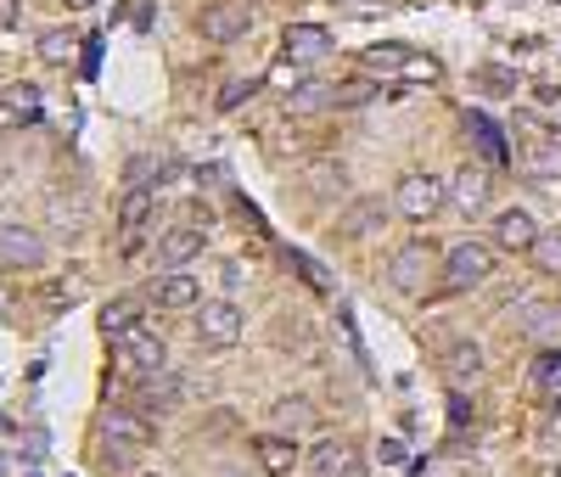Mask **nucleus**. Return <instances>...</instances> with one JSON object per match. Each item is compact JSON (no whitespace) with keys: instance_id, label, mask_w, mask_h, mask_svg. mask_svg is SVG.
<instances>
[{"instance_id":"f257e3e1","label":"nucleus","mask_w":561,"mask_h":477,"mask_svg":"<svg viewBox=\"0 0 561 477\" xmlns=\"http://www.w3.org/2000/svg\"><path fill=\"white\" fill-rule=\"evenodd\" d=\"M438 275H444V264H438V248L433 242H404L388 259V281H393V293H404V298H421Z\"/></svg>"},{"instance_id":"f03ea898","label":"nucleus","mask_w":561,"mask_h":477,"mask_svg":"<svg viewBox=\"0 0 561 477\" xmlns=\"http://www.w3.org/2000/svg\"><path fill=\"white\" fill-rule=\"evenodd\" d=\"M113 360H118L129 376H158V371H163V360H169L163 331H152L147 320L129 326V331H118V338H113Z\"/></svg>"},{"instance_id":"7ed1b4c3","label":"nucleus","mask_w":561,"mask_h":477,"mask_svg":"<svg viewBox=\"0 0 561 477\" xmlns=\"http://www.w3.org/2000/svg\"><path fill=\"white\" fill-rule=\"evenodd\" d=\"M489 270H494V253L483 242H455L438 281H444V293H472V286L489 281Z\"/></svg>"},{"instance_id":"20e7f679","label":"nucleus","mask_w":561,"mask_h":477,"mask_svg":"<svg viewBox=\"0 0 561 477\" xmlns=\"http://www.w3.org/2000/svg\"><path fill=\"white\" fill-rule=\"evenodd\" d=\"M444 197H449V185H444L438 174H404L399 191H393V208H399L404 219H433V214L444 208Z\"/></svg>"},{"instance_id":"39448f33","label":"nucleus","mask_w":561,"mask_h":477,"mask_svg":"<svg viewBox=\"0 0 561 477\" xmlns=\"http://www.w3.org/2000/svg\"><path fill=\"white\" fill-rule=\"evenodd\" d=\"M96 439H102V444L113 450V461H118V455L147 450V444H152V427H147V416H135V410H102Z\"/></svg>"},{"instance_id":"423d86ee","label":"nucleus","mask_w":561,"mask_h":477,"mask_svg":"<svg viewBox=\"0 0 561 477\" xmlns=\"http://www.w3.org/2000/svg\"><path fill=\"white\" fill-rule=\"evenodd\" d=\"M242 309L237 304H225V298H208V304H197V343L203 349H230L242 338Z\"/></svg>"},{"instance_id":"0eeeda50","label":"nucleus","mask_w":561,"mask_h":477,"mask_svg":"<svg viewBox=\"0 0 561 477\" xmlns=\"http://www.w3.org/2000/svg\"><path fill=\"white\" fill-rule=\"evenodd\" d=\"M147 298H152L158 309H197V304H203V281H197L192 270H158V275L147 281Z\"/></svg>"},{"instance_id":"6e6552de","label":"nucleus","mask_w":561,"mask_h":477,"mask_svg":"<svg viewBox=\"0 0 561 477\" xmlns=\"http://www.w3.org/2000/svg\"><path fill=\"white\" fill-rule=\"evenodd\" d=\"M197 29H203V39L230 45V39H242V34L253 29V7H248V0H219V7H208V12L197 18Z\"/></svg>"},{"instance_id":"1a4fd4ad","label":"nucleus","mask_w":561,"mask_h":477,"mask_svg":"<svg viewBox=\"0 0 561 477\" xmlns=\"http://www.w3.org/2000/svg\"><path fill=\"white\" fill-rule=\"evenodd\" d=\"M158 208V185H135L124 208H118V230H124V253H140L147 248V219Z\"/></svg>"},{"instance_id":"9d476101","label":"nucleus","mask_w":561,"mask_h":477,"mask_svg":"<svg viewBox=\"0 0 561 477\" xmlns=\"http://www.w3.org/2000/svg\"><path fill=\"white\" fill-rule=\"evenodd\" d=\"M45 242L34 225H0V270H39Z\"/></svg>"},{"instance_id":"9b49d317","label":"nucleus","mask_w":561,"mask_h":477,"mask_svg":"<svg viewBox=\"0 0 561 477\" xmlns=\"http://www.w3.org/2000/svg\"><path fill=\"white\" fill-rule=\"evenodd\" d=\"M489 197H494V174H489V163H466V169L449 180V203H455L460 214H483Z\"/></svg>"},{"instance_id":"f8f14e48","label":"nucleus","mask_w":561,"mask_h":477,"mask_svg":"<svg viewBox=\"0 0 561 477\" xmlns=\"http://www.w3.org/2000/svg\"><path fill=\"white\" fill-rule=\"evenodd\" d=\"M359 472V450L348 439H320L304 461V477H354Z\"/></svg>"},{"instance_id":"ddd939ff","label":"nucleus","mask_w":561,"mask_h":477,"mask_svg":"<svg viewBox=\"0 0 561 477\" xmlns=\"http://www.w3.org/2000/svg\"><path fill=\"white\" fill-rule=\"evenodd\" d=\"M39 118H45L39 84H7V90H0V124H7V129H28Z\"/></svg>"},{"instance_id":"4468645a","label":"nucleus","mask_w":561,"mask_h":477,"mask_svg":"<svg viewBox=\"0 0 561 477\" xmlns=\"http://www.w3.org/2000/svg\"><path fill=\"white\" fill-rule=\"evenodd\" d=\"M388 208H393V203H382V197H354V203L337 214V236H343V242L377 236V230H382V219H388Z\"/></svg>"},{"instance_id":"2eb2a0df","label":"nucleus","mask_w":561,"mask_h":477,"mask_svg":"<svg viewBox=\"0 0 561 477\" xmlns=\"http://www.w3.org/2000/svg\"><path fill=\"white\" fill-rule=\"evenodd\" d=\"M280 45H287V57L293 63H320V57H332V29H320V23H293L287 34H280Z\"/></svg>"},{"instance_id":"dca6fc26","label":"nucleus","mask_w":561,"mask_h":477,"mask_svg":"<svg viewBox=\"0 0 561 477\" xmlns=\"http://www.w3.org/2000/svg\"><path fill=\"white\" fill-rule=\"evenodd\" d=\"M197 253H203V230L197 225H174V230L158 236V270H185Z\"/></svg>"},{"instance_id":"f3484780","label":"nucleus","mask_w":561,"mask_h":477,"mask_svg":"<svg viewBox=\"0 0 561 477\" xmlns=\"http://www.w3.org/2000/svg\"><path fill=\"white\" fill-rule=\"evenodd\" d=\"M494 242H500L505 253H534V242H539V225H534V214H523V208H505V214L494 219Z\"/></svg>"},{"instance_id":"a211bd4d","label":"nucleus","mask_w":561,"mask_h":477,"mask_svg":"<svg viewBox=\"0 0 561 477\" xmlns=\"http://www.w3.org/2000/svg\"><path fill=\"white\" fill-rule=\"evenodd\" d=\"M517 326H523L528 343L556 349V343H561V304H528V309L517 315Z\"/></svg>"},{"instance_id":"6ab92c4d","label":"nucleus","mask_w":561,"mask_h":477,"mask_svg":"<svg viewBox=\"0 0 561 477\" xmlns=\"http://www.w3.org/2000/svg\"><path fill=\"white\" fill-rule=\"evenodd\" d=\"M287 107H293L298 118H314V113H325V107H337V84H325V79H298V84L287 90Z\"/></svg>"},{"instance_id":"aec40b11","label":"nucleus","mask_w":561,"mask_h":477,"mask_svg":"<svg viewBox=\"0 0 561 477\" xmlns=\"http://www.w3.org/2000/svg\"><path fill=\"white\" fill-rule=\"evenodd\" d=\"M253 455H259V466H264L270 477H287V472L298 466V444H293L287 433H264V439H253Z\"/></svg>"},{"instance_id":"412c9836","label":"nucleus","mask_w":561,"mask_h":477,"mask_svg":"<svg viewBox=\"0 0 561 477\" xmlns=\"http://www.w3.org/2000/svg\"><path fill=\"white\" fill-rule=\"evenodd\" d=\"M270 421H275V433H287V439H298V433H309V427L320 421V410H314L309 399H275Z\"/></svg>"},{"instance_id":"4be33fe9","label":"nucleus","mask_w":561,"mask_h":477,"mask_svg":"<svg viewBox=\"0 0 561 477\" xmlns=\"http://www.w3.org/2000/svg\"><path fill=\"white\" fill-rule=\"evenodd\" d=\"M444 371L455 376V382H466V376H478L483 371V349L472 343V338H444Z\"/></svg>"},{"instance_id":"5701e85b","label":"nucleus","mask_w":561,"mask_h":477,"mask_svg":"<svg viewBox=\"0 0 561 477\" xmlns=\"http://www.w3.org/2000/svg\"><path fill=\"white\" fill-rule=\"evenodd\" d=\"M466 129H472V140H478V158H483L489 169L511 158V152H505V135H500V129H494L483 113H466Z\"/></svg>"},{"instance_id":"b1692460","label":"nucleus","mask_w":561,"mask_h":477,"mask_svg":"<svg viewBox=\"0 0 561 477\" xmlns=\"http://www.w3.org/2000/svg\"><path fill=\"white\" fill-rule=\"evenodd\" d=\"M415 63L410 45H370L365 52V73H404Z\"/></svg>"},{"instance_id":"393cba45","label":"nucleus","mask_w":561,"mask_h":477,"mask_svg":"<svg viewBox=\"0 0 561 477\" xmlns=\"http://www.w3.org/2000/svg\"><path fill=\"white\" fill-rule=\"evenodd\" d=\"M523 169H528L534 180H561V140H545V147H534V152L523 158Z\"/></svg>"},{"instance_id":"a878e982","label":"nucleus","mask_w":561,"mask_h":477,"mask_svg":"<svg viewBox=\"0 0 561 477\" xmlns=\"http://www.w3.org/2000/svg\"><path fill=\"white\" fill-rule=\"evenodd\" d=\"M545 275H561V230H539V242H534V253H528Z\"/></svg>"},{"instance_id":"bb28decb","label":"nucleus","mask_w":561,"mask_h":477,"mask_svg":"<svg viewBox=\"0 0 561 477\" xmlns=\"http://www.w3.org/2000/svg\"><path fill=\"white\" fill-rule=\"evenodd\" d=\"M102 326H107V338H118V331H129V326H140V304H129V298H118V304H107V309H102Z\"/></svg>"},{"instance_id":"cd10ccee","label":"nucleus","mask_w":561,"mask_h":477,"mask_svg":"<svg viewBox=\"0 0 561 477\" xmlns=\"http://www.w3.org/2000/svg\"><path fill=\"white\" fill-rule=\"evenodd\" d=\"M287 264H293V270H304V281L314 286V293H332V275H325L309 253H287Z\"/></svg>"},{"instance_id":"c85d7f7f","label":"nucleus","mask_w":561,"mask_h":477,"mask_svg":"<svg viewBox=\"0 0 561 477\" xmlns=\"http://www.w3.org/2000/svg\"><path fill=\"white\" fill-rule=\"evenodd\" d=\"M39 57H45V63H68V57H73V34H62V29L45 34V39H39Z\"/></svg>"},{"instance_id":"c756f323","label":"nucleus","mask_w":561,"mask_h":477,"mask_svg":"<svg viewBox=\"0 0 561 477\" xmlns=\"http://www.w3.org/2000/svg\"><path fill=\"white\" fill-rule=\"evenodd\" d=\"M253 90H259V79H230V84L219 90V107H225V113H230V107H242Z\"/></svg>"},{"instance_id":"7c9ffc66","label":"nucleus","mask_w":561,"mask_h":477,"mask_svg":"<svg viewBox=\"0 0 561 477\" xmlns=\"http://www.w3.org/2000/svg\"><path fill=\"white\" fill-rule=\"evenodd\" d=\"M370 95H377V84H337V107H359V102H370Z\"/></svg>"},{"instance_id":"2f4dec72","label":"nucleus","mask_w":561,"mask_h":477,"mask_svg":"<svg viewBox=\"0 0 561 477\" xmlns=\"http://www.w3.org/2000/svg\"><path fill=\"white\" fill-rule=\"evenodd\" d=\"M483 84H489V90H517V73H505V68H483Z\"/></svg>"},{"instance_id":"473e14b6","label":"nucleus","mask_w":561,"mask_h":477,"mask_svg":"<svg viewBox=\"0 0 561 477\" xmlns=\"http://www.w3.org/2000/svg\"><path fill=\"white\" fill-rule=\"evenodd\" d=\"M18 23V0H0V29H12Z\"/></svg>"},{"instance_id":"72a5a7b5","label":"nucleus","mask_w":561,"mask_h":477,"mask_svg":"<svg viewBox=\"0 0 561 477\" xmlns=\"http://www.w3.org/2000/svg\"><path fill=\"white\" fill-rule=\"evenodd\" d=\"M433 477H460V472H433Z\"/></svg>"},{"instance_id":"f704fd0d","label":"nucleus","mask_w":561,"mask_h":477,"mask_svg":"<svg viewBox=\"0 0 561 477\" xmlns=\"http://www.w3.org/2000/svg\"><path fill=\"white\" fill-rule=\"evenodd\" d=\"M68 7H90V0H68Z\"/></svg>"}]
</instances>
